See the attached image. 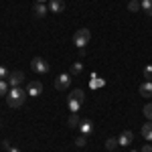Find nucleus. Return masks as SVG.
Instances as JSON below:
<instances>
[{
  "instance_id": "nucleus-21",
  "label": "nucleus",
  "mask_w": 152,
  "mask_h": 152,
  "mask_svg": "<svg viewBox=\"0 0 152 152\" xmlns=\"http://www.w3.org/2000/svg\"><path fill=\"white\" fill-rule=\"evenodd\" d=\"M144 77H146V81H152V65L144 67Z\"/></svg>"
},
{
  "instance_id": "nucleus-12",
  "label": "nucleus",
  "mask_w": 152,
  "mask_h": 152,
  "mask_svg": "<svg viewBox=\"0 0 152 152\" xmlns=\"http://www.w3.org/2000/svg\"><path fill=\"white\" fill-rule=\"evenodd\" d=\"M142 136H144V140L152 142V122H148V124L142 126Z\"/></svg>"
},
{
  "instance_id": "nucleus-29",
  "label": "nucleus",
  "mask_w": 152,
  "mask_h": 152,
  "mask_svg": "<svg viewBox=\"0 0 152 152\" xmlns=\"http://www.w3.org/2000/svg\"><path fill=\"white\" fill-rule=\"evenodd\" d=\"M132 152H136V150H132Z\"/></svg>"
},
{
  "instance_id": "nucleus-3",
  "label": "nucleus",
  "mask_w": 152,
  "mask_h": 152,
  "mask_svg": "<svg viewBox=\"0 0 152 152\" xmlns=\"http://www.w3.org/2000/svg\"><path fill=\"white\" fill-rule=\"evenodd\" d=\"M31 69L35 73H39V75H45V73H49V63L43 57H35L31 61Z\"/></svg>"
},
{
  "instance_id": "nucleus-18",
  "label": "nucleus",
  "mask_w": 152,
  "mask_h": 152,
  "mask_svg": "<svg viewBox=\"0 0 152 152\" xmlns=\"http://www.w3.org/2000/svg\"><path fill=\"white\" fill-rule=\"evenodd\" d=\"M81 71H83V65H81V63H79V61L71 65V75H79Z\"/></svg>"
},
{
  "instance_id": "nucleus-20",
  "label": "nucleus",
  "mask_w": 152,
  "mask_h": 152,
  "mask_svg": "<svg viewBox=\"0 0 152 152\" xmlns=\"http://www.w3.org/2000/svg\"><path fill=\"white\" fill-rule=\"evenodd\" d=\"M67 104H69L71 114H77V112H79V107H81V104H79V102H67Z\"/></svg>"
},
{
  "instance_id": "nucleus-28",
  "label": "nucleus",
  "mask_w": 152,
  "mask_h": 152,
  "mask_svg": "<svg viewBox=\"0 0 152 152\" xmlns=\"http://www.w3.org/2000/svg\"><path fill=\"white\" fill-rule=\"evenodd\" d=\"M37 2H45V0H37Z\"/></svg>"
},
{
  "instance_id": "nucleus-7",
  "label": "nucleus",
  "mask_w": 152,
  "mask_h": 152,
  "mask_svg": "<svg viewBox=\"0 0 152 152\" xmlns=\"http://www.w3.org/2000/svg\"><path fill=\"white\" fill-rule=\"evenodd\" d=\"M132 140H134V134H132L130 130H124V132L118 136V144H120V146H130Z\"/></svg>"
},
{
  "instance_id": "nucleus-8",
  "label": "nucleus",
  "mask_w": 152,
  "mask_h": 152,
  "mask_svg": "<svg viewBox=\"0 0 152 152\" xmlns=\"http://www.w3.org/2000/svg\"><path fill=\"white\" fill-rule=\"evenodd\" d=\"M49 10L59 14L65 10V0H49Z\"/></svg>"
},
{
  "instance_id": "nucleus-10",
  "label": "nucleus",
  "mask_w": 152,
  "mask_h": 152,
  "mask_svg": "<svg viewBox=\"0 0 152 152\" xmlns=\"http://www.w3.org/2000/svg\"><path fill=\"white\" fill-rule=\"evenodd\" d=\"M140 95H144V97H152V81H144L140 85Z\"/></svg>"
},
{
  "instance_id": "nucleus-17",
  "label": "nucleus",
  "mask_w": 152,
  "mask_h": 152,
  "mask_svg": "<svg viewBox=\"0 0 152 152\" xmlns=\"http://www.w3.org/2000/svg\"><path fill=\"white\" fill-rule=\"evenodd\" d=\"M8 91H10V85H8L6 79H2V81H0V95H6Z\"/></svg>"
},
{
  "instance_id": "nucleus-15",
  "label": "nucleus",
  "mask_w": 152,
  "mask_h": 152,
  "mask_svg": "<svg viewBox=\"0 0 152 152\" xmlns=\"http://www.w3.org/2000/svg\"><path fill=\"white\" fill-rule=\"evenodd\" d=\"M67 124H69V128H77V126L81 124V120L77 118V114H71V116H69V122H67Z\"/></svg>"
},
{
  "instance_id": "nucleus-14",
  "label": "nucleus",
  "mask_w": 152,
  "mask_h": 152,
  "mask_svg": "<svg viewBox=\"0 0 152 152\" xmlns=\"http://www.w3.org/2000/svg\"><path fill=\"white\" fill-rule=\"evenodd\" d=\"M140 8L146 12L148 16H152V0H142V2H140Z\"/></svg>"
},
{
  "instance_id": "nucleus-25",
  "label": "nucleus",
  "mask_w": 152,
  "mask_h": 152,
  "mask_svg": "<svg viewBox=\"0 0 152 152\" xmlns=\"http://www.w3.org/2000/svg\"><path fill=\"white\" fill-rule=\"evenodd\" d=\"M2 148H4V150L8 152V150L12 148V146H10V142H8V140H2Z\"/></svg>"
},
{
  "instance_id": "nucleus-5",
  "label": "nucleus",
  "mask_w": 152,
  "mask_h": 152,
  "mask_svg": "<svg viewBox=\"0 0 152 152\" xmlns=\"http://www.w3.org/2000/svg\"><path fill=\"white\" fill-rule=\"evenodd\" d=\"M24 79V75H23V71H12V73H8V85L10 87H20V83H23Z\"/></svg>"
},
{
  "instance_id": "nucleus-22",
  "label": "nucleus",
  "mask_w": 152,
  "mask_h": 152,
  "mask_svg": "<svg viewBox=\"0 0 152 152\" xmlns=\"http://www.w3.org/2000/svg\"><path fill=\"white\" fill-rule=\"evenodd\" d=\"M144 116L148 118V122H152V104L144 105Z\"/></svg>"
},
{
  "instance_id": "nucleus-11",
  "label": "nucleus",
  "mask_w": 152,
  "mask_h": 152,
  "mask_svg": "<svg viewBox=\"0 0 152 152\" xmlns=\"http://www.w3.org/2000/svg\"><path fill=\"white\" fill-rule=\"evenodd\" d=\"M79 128H81V132L87 136V134H91V132H94V124H91V120H81Z\"/></svg>"
},
{
  "instance_id": "nucleus-24",
  "label": "nucleus",
  "mask_w": 152,
  "mask_h": 152,
  "mask_svg": "<svg viewBox=\"0 0 152 152\" xmlns=\"http://www.w3.org/2000/svg\"><path fill=\"white\" fill-rule=\"evenodd\" d=\"M2 79H8V71H6V67L0 65V81H2Z\"/></svg>"
},
{
  "instance_id": "nucleus-1",
  "label": "nucleus",
  "mask_w": 152,
  "mask_h": 152,
  "mask_svg": "<svg viewBox=\"0 0 152 152\" xmlns=\"http://www.w3.org/2000/svg\"><path fill=\"white\" fill-rule=\"evenodd\" d=\"M26 97H28L26 89H23V87H10V91L6 94V104L16 110V107H23L24 105Z\"/></svg>"
},
{
  "instance_id": "nucleus-6",
  "label": "nucleus",
  "mask_w": 152,
  "mask_h": 152,
  "mask_svg": "<svg viewBox=\"0 0 152 152\" xmlns=\"http://www.w3.org/2000/svg\"><path fill=\"white\" fill-rule=\"evenodd\" d=\"M26 94L33 95V97H39V95L43 94V83L41 81H31L26 85Z\"/></svg>"
},
{
  "instance_id": "nucleus-19",
  "label": "nucleus",
  "mask_w": 152,
  "mask_h": 152,
  "mask_svg": "<svg viewBox=\"0 0 152 152\" xmlns=\"http://www.w3.org/2000/svg\"><path fill=\"white\" fill-rule=\"evenodd\" d=\"M128 10L130 12L140 10V2H138V0H130V2H128Z\"/></svg>"
},
{
  "instance_id": "nucleus-27",
  "label": "nucleus",
  "mask_w": 152,
  "mask_h": 152,
  "mask_svg": "<svg viewBox=\"0 0 152 152\" xmlns=\"http://www.w3.org/2000/svg\"><path fill=\"white\" fill-rule=\"evenodd\" d=\"M8 152H20V150H18V148H10Z\"/></svg>"
},
{
  "instance_id": "nucleus-4",
  "label": "nucleus",
  "mask_w": 152,
  "mask_h": 152,
  "mask_svg": "<svg viewBox=\"0 0 152 152\" xmlns=\"http://www.w3.org/2000/svg\"><path fill=\"white\" fill-rule=\"evenodd\" d=\"M69 83H71V75L69 73H61L59 77H55V89L65 91V89L69 87Z\"/></svg>"
},
{
  "instance_id": "nucleus-16",
  "label": "nucleus",
  "mask_w": 152,
  "mask_h": 152,
  "mask_svg": "<svg viewBox=\"0 0 152 152\" xmlns=\"http://www.w3.org/2000/svg\"><path fill=\"white\" fill-rule=\"evenodd\" d=\"M118 146H120V144H118V138H107V140H105V148H107V150H116Z\"/></svg>"
},
{
  "instance_id": "nucleus-13",
  "label": "nucleus",
  "mask_w": 152,
  "mask_h": 152,
  "mask_svg": "<svg viewBox=\"0 0 152 152\" xmlns=\"http://www.w3.org/2000/svg\"><path fill=\"white\" fill-rule=\"evenodd\" d=\"M33 12H35L37 16L41 18V16H45V14H47V6H45L43 2H37L35 6H33Z\"/></svg>"
},
{
  "instance_id": "nucleus-26",
  "label": "nucleus",
  "mask_w": 152,
  "mask_h": 152,
  "mask_svg": "<svg viewBox=\"0 0 152 152\" xmlns=\"http://www.w3.org/2000/svg\"><path fill=\"white\" fill-rule=\"evenodd\" d=\"M142 152H152V144H146V146L142 148Z\"/></svg>"
},
{
  "instance_id": "nucleus-9",
  "label": "nucleus",
  "mask_w": 152,
  "mask_h": 152,
  "mask_svg": "<svg viewBox=\"0 0 152 152\" xmlns=\"http://www.w3.org/2000/svg\"><path fill=\"white\" fill-rule=\"evenodd\" d=\"M83 99H85V91L83 89H73L69 94V97H67V102H79V104H83Z\"/></svg>"
},
{
  "instance_id": "nucleus-23",
  "label": "nucleus",
  "mask_w": 152,
  "mask_h": 152,
  "mask_svg": "<svg viewBox=\"0 0 152 152\" xmlns=\"http://www.w3.org/2000/svg\"><path fill=\"white\" fill-rule=\"evenodd\" d=\"M75 144H77V146H85V144H87V136H85V134H83V136H79V138L75 140Z\"/></svg>"
},
{
  "instance_id": "nucleus-2",
  "label": "nucleus",
  "mask_w": 152,
  "mask_h": 152,
  "mask_svg": "<svg viewBox=\"0 0 152 152\" xmlns=\"http://www.w3.org/2000/svg\"><path fill=\"white\" fill-rule=\"evenodd\" d=\"M89 39H91L89 28H79V31H75V35H73V45H77L79 49H85V45L89 43Z\"/></svg>"
}]
</instances>
